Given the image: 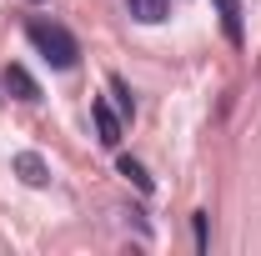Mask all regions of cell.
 I'll use <instances>...</instances> for the list:
<instances>
[{
	"instance_id": "6da1fadb",
	"label": "cell",
	"mask_w": 261,
	"mask_h": 256,
	"mask_svg": "<svg viewBox=\"0 0 261 256\" xmlns=\"http://www.w3.org/2000/svg\"><path fill=\"white\" fill-rule=\"evenodd\" d=\"M25 35H31V45L45 56V61L56 65V70H70L75 65V40H70V31H61V25H50V20H31L25 25Z\"/></svg>"
},
{
	"instance_id": "7a4b0ae2",
	"label": "cell",
	"mask_w": 261,
	"mask_h": 256,
	"mask_svg": "<svg viewBox=\"0 0 261 256\" xmlns=\"http://www.w3.org/2000/svg\"><path fill=\"white\" fill-rule=\"evenodd\" d=\"M130 20H141V25H161L166 15H171V0H126Z\"/></svg>"
},
{
	"instance_id": "3957f363",
	"label": "cell",
	"mask_w": 261,
	"mask_h": 256,
	"mask_svg": "<svg viewBox=\"0 0 261 256\" xmlns=\"http://www.w3.org/2000/svg\"><path fill=\"white\" fill-rule=\"evenodd\" d=\"M15 171H20V181H25V186H45V181H50L45 161L35 156V151H20V156H15Z\"/></svg>"
},
{
	"instance_id": "277c9868",
	"label": "cell",
	"mask_w": 261,
	"mask_h": 256,
	"mask_svg": "<svg viewBox=\"0 0 261 256\" xmlns=\"http://www.w3.org/2000/svg\"><path fill=\"white\" fill-rule=\"evenodd\" d=\"M91 116H96L100 141H106V146H116V141H121V121H116V111H111L106 100H96V106H91Z\"/></svg>"
},
{
	"instance_id": "5b68a950",
	"label": "cell",
	"mask_w": 261,
	"mask_h": 256,
	"mask_svg": "<svg viewBox=\"0 0 261 256\" xmlns=\"http://www.w3.org/2000/svg\"><path fill=\"white\" fill-rule=\"evenodd\" d=\"M5 86L15 91V100H35V96H40V91H35V81L20 70V65H5Z\"/></svg>"
},
{
	"instance_id": "8992f818",
	"label": "cell",
	"mask_w": 261,
	"mask_h": 256,
	"mask_svg": "<svg viewBox=\"0 0 261 256\" xmlns=\"http://www.w3.org/2000/svg\"><path fill=\"white\" fill-rule=\"evenodd\" d=\"M221 5V25H226L231 40H241V0H216Z\"/></svg>"
},
{
	"instance_id": "52a82bcc",
	"label": "cell",
	"mask_w": 261,
	"mask_h": 256,
	"mask_svg": "<svg viewBox=\"0 0 261 256\" xmlns=\"http://www.w3.org/2000/svg\"><path fill=\"white\" fill-rule=\"evenodd\" d=\"M121 176H130V181H136V186H141V191H151V176H146V171H141V161H130V156H121Z\"/></svg>"
}]
</instances>
